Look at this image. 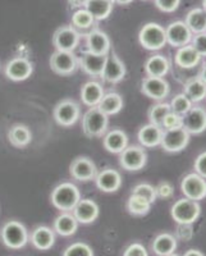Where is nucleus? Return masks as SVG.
<instances>
[{
	"label": "nucleus",
	"instance_id": "1",
	"mask_svg": "<svg viewBox=\"0 0 206 256\" xmlns=\"http://www.w3.org/2000/svg\"><path fill=\"white\" fill-rule=\"evenodd\" d=\"M52 204L62 212H72L73 208L81 200V194L73 184L64 182L58 184L52 192Z\"/></svg>",
	"mask_w": 206,
	"mask_h": 256
},
{
	"label": "nucleus",
	"instance_id": "2",
	"mask_svg": "<svg viewBox=\"0 0 206 256\" xmlns=\"http://www.w3.org/2000/svg\"><path fill=\"white\" fill-rule=\"evenodd\" d=\"M0 237L6 248H13V250L24 248L30 241L26 227L17 220L6 222L0 230Z\"/></svg>",
	"mask_w": 206,
	"mask_h": 256
},
{
	"label": "nucleus",
	"instance_id": "3",
	"mask_svg": "<svg viewBox=\"0 0 206 256\" xmlns=\"http://www.w3.org/2000/svg\"><path fill=\"white\" fill-rule=\"evenodd\" d=\"M109 118L98 106L88 109L82 118V131L88 137H100L106 132Z\"/></svg>",
	"mask_w": 206,
	"mask_h": 256
},
{
	"label": "nucleus",
	"instance_id": "4",
	"mask_svg": "<svg viewBox=\"0 0 206 256\" xmlns=\"http://www.w3.org/2000/svg\"><path fill=\"white\" fill-rule=\"evenodd\" d=\"M170 214L178 224H192L200 216L201 206L198 201L183 198L176 201L170 209Z\"/></svg>",
	"mask_w": 206,
	"mask_h": 256
},
{
	"label": "nucleus",
	"instance_id": "5",
	"mask_svg": "<svg viewBox=\"0 0 206 256\" xmlns=\"http://www.w3.org/2000/svg\"><path fill=\"white\" fill-rule=\"evenodd\" d=\"M140 44L148 50H160L166 46V28L159 24H146L138 34Z\"/></svg>",
	"mask_w": 206,
	"mask_h": 256
},
{
	"label": "nucleus",
	"instance_id": "6",
	"mask_svg": "<svg viewBox=\"0 0 206 256\" xmlns=\"http://www.w3.org/2000/svg\"><path fill=\"white\" fill-rule=\"evenodd\" d=\"M190 142V134L184 128L166 130L162 132V146L168 152H180L187 148Z\"/></svg>",
	"mask_w": 206,
	"mask_h": 256
},
{
	"label": "nucleus",
	"instance_id": "7",
	"mask_svg": "<svg viewBox=\"0 0 206 256\" xmlns=\"http://www.w3.org/2000/svg\"><path fill=\"white\" fill-rule=\"evenodd\" d=\"M180 190L184 198L200 201L206 198V180L198 173H190L180 182Z\"/></svg>",
	"mask_w": 206,
	"mask_h": 256
},
{
	"label": "nucleus",
	"instance_id": "8",
	"mask_svg": "<svg viewBox=\"0 0 206 256\" xmlns=\"http://www.w3.org/2000/svg\"><path fill=\"white\" fill-rule=\"evenodd\" d=\"M50 67L56 74L70 76L78 67V59L73 52H59L56 50L50 58Z\"/></svg>",
	"mask_w": 206,
	"mask_h": 256
},
{
	"label": "nucleus",
	"instance_id": "9",
	"mask_svg": "<svg viewBox=\"0 0 206 256\" xmlns=\"http://www.w3.org/2000/svg\"><path fill=\"white\" fill-rule=\"evenodd\" d=\"M166 44L172 45L173 48H182L191 42L194 34L184 24V20H176L166 27Z\"/></svg>",
	"mask_w": 206,
	"mask_h": 256
},
{
	"label": "nucleus",
	"instance_id": "10",
	"mask_svg": "<svg viewBox=\"0 0 206 256\" xmlns=\"http://www.w3.org/2000/svg\"><path fill=\"white\" fill-rule=\"evenodd\" d=\"M146 155L145 150L141 146H127V148L120 152L119 156V163L126 170H140L146 166Z\"/></svg>",
	"mask_w": 206,
	"mask_h": 256
},
{
	"label": "nucleus",
	"instance_id": "11",
	"mask_svg": "<svg viewBox=\"0 0 206 256\" xmlns=\"http://www.w3.org/2000/svg\"><path fill=\"white\" fill-rule=\"evenodd\" d=\"M80 114H81L80 105L73 100H63L54 109V118L58 124L63 127H70L74 124L78 120Z\"/></svg>",
	"mask_w": 206,
	"mask_h": 256
},
{
	"label": "nucleus",
	"instance_id": "12",
	"mask_svg": "<svg viewBox=\"0 0 206 256\" xmlns=\"http://www.w3.org/2000/svg\"><path fill=\"white\" fill-rule=\"evenodd\" d=\"M78 42L80 34L70 26L60 27L52 36V44L59 52H73Z\"/></svg>",
	"mask_w": 206,
	"mask_h": 256
},
{
	"label": "nucleus",
	"instance_id": "13",
	"mask_svg": "<svg viewBox=\"0 0 206 256\" xmlns=\"http://www.w3.org/2000/svg\"><path fill=\"white\" fill-rule=\"evenodd\" d=\"M34 72L32 63L27 58L24 56H17L9 60L6 66V76L9 80L16 82L24 81L28 78Z\"/></svg>",
	"mask_w": 206,
	"mask_h": 256
},
{
	"label": "nucleus",
	"instance_id": "14",
	"mask_svg": "<svg viewBox=\"0 0 206 256\" xmlns=\"http://www.w3.org/2000/svg\"><path fill=\"white\" fill-rule=\"evenodd\" d=\"M169 84L162 77H146L142 80L141 91L152 100H162L168 96Z\"/></svg>",
	"mask_w": 206,
	"mask_h": 256
},
{
	"label": "nucleus",
	"instance_id": "15",
	"mask_svg": "<svg viewBox=\"0 0 206 256\" xmlns=\"http://www.w3.org/2000/svg\"><path fill=\"white\" fill-rule=\"evenodd\" d=\"M183 128L190 134H200L206 130V110L200 106H192L191 110L183 116Z\"/></svg>",
	"mask_w": 206,
	"mask_h": 256
},
{
	"label": "nucleus",
	"instance_id": "16",
	"mask_svg": "<svg viewBox=\"0 0 206 256\" xmlns=\"http://www.w3.org/2000/svg\"><path fill=\"white\" fill-rule=\"evenodd\" d=\"M70 172L74 180H81V182H88V180H95L96 166L94 164L92 160H90L88 158H77L70 164Z\"/></svg>",
	"mask_w": 206,
	"mask_h": 256
},
{
	"label": "nucleus",
	"instance_id": "17",
	"mask_svg": "<svg viewBox=\"0 0 206 256\" xmlns=\"http://www.w3.org/2000/svg\"><path fill=\"white\" fill-rule=\"evenodd\" d=\"M126 76V66L116 54L106 56L104 70L102 73V78L109 84H116L122 81Z\"/></svg>",
	"mask_w": 206,
	"mask_h": 256
},
{
	"label": "nucleus",
	"instance_id": "18",
	"mask_svg": "<svg viewBox=\"0 0 206 256\" xmlns=\"http://www.w3.org/2000/svg\"><path fill=\"white\" fill-rule=\"evenodd\" d=\"M72 212L78 223L90 224L99 216V205L90 198H82L73 208Z\"/></svg>",
	"mask_w": 206,
	"mask_h": 256
},
{
	"label": "nucleus",
	"instance_id": "19",
	"mask_svg": "<svg viewBox=\"0 0 206 256\" xmlns=\"http://www.w3.org/2000/svg\"><path fill=\"white\" fill-rule=\"evenodd\" d=\"M96 186L102 192H116L122 184V177L116 169H104L95 177Z\"/></svg>",
	"mask_w": 206,
	"mask_h": 256
},
{
	"label": "nucleus",
	"instance_id": "20",
	"mask_svg": "<svg viewBox=\"0 0 206 256\" xmlns=\"http://www.w3.org/2000/svg\"><path fill=\"white\" fill-rule=\"evenodd\" d=\"M106 56H99V54H94L91 52H86L80 62L82 70L88 73V76L100 77L102 70H104Z\"/></svg>",
	"mask_w": 206,
	"mask_h": 256
},
{
	"label": "nucleus",
	"instance_id": "21",
	"mask_svg": "<svg viewBox=\"0 0 206 256\" xmlns=\"http://www.w3.org/2000/svg\"><path fill=\"white\" fill-rule=\"evenodd\" d=\"M31 244L40 251H48L56 244V234L49 227L40 226L36 227L31 233Z\"/></svg>",
	"mask_w": 206,
	"mask_h": 256
},
{
	"label": "nucleus",
	"instance_id": "22",
	"mask_svg": "<svg viewBox=\"0 0 206 256\" xmlns=\"http://www.w3.org/2000/svg\"><path fill=\"white\" fill-rule=\"evenodd\" d=\"M86 40H88V52L99 54V56H108V52L110 50V40L105 32L94 30L88 34Z\"/></svg>",
	"mask_w": 206,
	"mask_h": 256
},
{
	"label": "nucleus",
	"instance_id": "23",
	"mask_svg": "<svg viewBox=\"0 0 206 256\" xmlns=\"http://www.w3.org/2000/svg\"><path fill=\"white\" fill-rule=\"evenodd\" d=\"M162 128L156 124L148 123V124L144 126L138 131V141L144 148H155L162 144Z\"/></svg>",
	"mask_w": 206,
	"mask_h": 256
},
{
	"label": "nucleus",
	"instance_id": "24",
	"mask_svg": "<svg viewBox=\"0 0 206 256\" xmlns=\"http://www.w3.org/2000/svg\"><path fill=\"white\" fill-rule=\"evenodd\" d=\"M104 90L99 82L88 81L82 86L81 88V100L84 105H88L90 108L98 106L99 102H102L104 96Z\"/></svg>",
	"mask_w": 206,
	"mask_h": 256
},
{
	"label": "nucleus",
	"instance_id": "25",
	"mask_svg": "<svg viewBox=\"0 0 206 256\" xmlns=\"http://www.w3.org/2000/svg\"><path fill=\"white\" fill-rule=\"evenodd\" d=\"M201 60V56L196 50L194 49L191 44L184 45L182 48H178L177 52H176L174 62L178 67L184 68V70H190V68L196 67Z\"/></svg>",
	"mask_w": 206,
	"mask_h": 256
},
{
	"label": "nucleus",
	"instance_id": "26",
	"mask_svg": "<svg viewBox=\"0 0 206 256\" xmlns=\"http://www.w3.org/2000/svg\"><path fill=\"white\" fill-rule=\"evenodd\" d=\"M104 148H106L109 152L113 154H120L128 146V137L120 130H113V131L108 132L104 136Z\"/></svg>",
	"mask_w": 206,
	"mask_h": 256
},
{
	"label": "nucleus",
	"instance_id": "27",
	"mask_svg": "<svg viewBox=\"0 0 206 256\" xmlns=\"http://www.w3.org/2000/svg\"><path fill=\"white\" fill-rule=\"evenodd\" d=\"M84 9L94 17V20H106L113 10V0H88Z\"/></svg>",
	"mask_w": 206,
	"mask_h": 256
},
{
	"label": "nucleus",
	"instance_id": "28",
	"mask_svg": "<svg viewBox=\"0 0 206 256\" xmlns=\"http://www.w3.org/2000/svg\"><path fill=\"white\" fill-rule=\"evenodd\" d=\"M77 228H78L77 219L74 218L73 214H70L67 212L56 216V219L54 220V230L63 237H70L74 234L77 232Z\"/></svg>",
	"mask_w": 206,
	"mask_h": 256
},
{
	"label": "nucleus",
	"instance_id": "29",
	"mask_svg": "<svg viewBox=\"0 0 206 256\" xmlns=\"http://www.w3.org/2000/svg\"><path fill=\"white\" fill-rule=\"evenodd\" d=\"M169 62L164 56H152L146 60L145 72L148 77H164L169 72Z\"/></svg>",
	"mask_w": 206,
	"mask_h": 256
},
{
	"label": "nucleus",
	"instance_id": "30",
	"mask_svg": "<svg viewBox=\"0 0 206 256\" xmlns=\"http://www.w3.org/2000/svg\"><path fill=\"white\" fill-rule=\"evenodd\" d=\"M177 248V238L169 233H162L152 242V250L158 256H166L173 254Z\"/></svg>",
	"mask_w": 206,
	"mask_h": 256
},
{
	"label": "nucleus",
	"instance_id": "31",
	"mask_svg": "<svg viewBox=\"0 0 206 256\" xmlns=\"http://www.w3.org/2000/svg\"><path fill=\"white\" fill-rule=\"evenodd\" d=\"M184 24L194 35L206 32V12L202 8H194L186 14Z\"/></svg>",
	"mask_w": 206,
	"mask_h": 256
},
{
	"label": "nucleus",
	"instance_id": "32",
	"mask_svg": "<svg viewBox=\"0 0 206 256\" xmlns=\"http://www.w3.org/2000/svg\"><path fill=\"white\" fill-rule=\"evenodd\" d=\"M98 108L104 114L109 116H114V114L119 113L123 108V99L122 96L116 92H109L106 95L102 96V102H99Z\"/></svg>",
	"mask_w": 206,
	"mask_h": 256
},
{
	"label": "nucleus",
	"instance_id": "33",
	"mask_svg": "<svg viewBox=\"0 0 206 256\" xmlns=\"http://www.w3.org/2000/svg\"><path fill=\"white\" fill-rule=\"evenodd\" d=\"M8 138L9 142L16 148H24L31 142L32 134L26 126L16 124L9 130Z\"/></svg>",
	"mask_w": 206,
	"mask_h": 256
},
{
	"label": "nucleus",
	"instance_id": "34",
	"mask_svg": "<svg viewBox=\"0 0 206 256\" xmlns=\"http://www.w3.org/2000/svg\"><path fill=\"white\" fill-rule=\"evenodd\" d=\"M192 102H200L206 98V84L200 78H192L184 84V92Z\"/></svg>",
	"mask_w": 206,
	"mask_h": 256
},
{
	"label": "nucleus",
	"instance_id": "35",
	"mask_svg": "<svg viewBox=\"0 0 206 256\" xmlns=\"http://www.w3.org/2000/svg\"><path fill=\"white\" fill-rule=\"evenodd\" d=\"M151 205L148 201H146L145 198H140V196L131 195L127 201V209L128 212H131L132 216H146L148 212H150Z\"/></svg>",
	"mask_w": 206,
	"mask_h": 256
},
{
	"label": "nucleus",
	"instance_id": "36",
	"mask_svg": "<svg viewBox=\"0 0 206 256\" xmlns=\"http://www.w3.org/2000/svg\"><path fill=\"white\" fill-rule=\"evenodd\" d=\"M170 105L166 104V102H159V104L152 105L150 110H148V120H150V123L162 127V120L166 116V114L170 113Z\"/></svg>",
	"mask_w": 206,
	"mask_h": 256
},
{
	"label": "nucleus",
	"instance_id": "37",
	"mask_svg": "<svg viewBox=\"0 0 206 256\" xmlns=\"http://www.w3.org/2000/svg\"><path fill=\"white\" fill-rule=\"evenodd\" d=\"M170 110L180 116H184L188 113L192 108V102L186 96V94H178L170 102Z\"/></svg>",
	"mask_w": 206,
	"mask_h": 256
},
{
	"label": "nucleus",
	"instance_id": "38",
	"mask_svg": "<svg viewBox=\"0 0 206 256\" xmlns=\"http://www.w3.org/2000/svg\"><path fill=\"white\" fill-rule=\"evenodd\" d=\"M131 195L140 196V198H145L146 201H148L150 204H154L155 200H156V191H155V187L151 186L148 184H140L137 186L134 187Z\"/></svg>",
	"mask_w": 206,
	"mask_h": 256
},
{
	"label": "nucleus",
	"instance_id": "39",
	"mask_svg": "<svg viewBox=\"0 0 206 256\" xmlns=\"http://www.w3.org/2000/svg\"><path fill=\"white\" fill-rule=\"evenodd\" d=\"M63 256H94V251L88 244L76 242L64 250Z\"/></svg>",
	"mask_w": 206,
	"mask_h": 256
},
{
	"label": "nucleus",
	"instance_id": "40",
	"mask_svg": "<svg viewBox=\"0 0 206 256\" xmlns=\"http://www.w3.org/2000/svg\"><path fill=\"white\" fill-rule=\"evenodd\" d=\"M94 17L86 9H80L72 16V24L78 28H88L94 24Z\"/></svg>",
	"mask_w": 206,
	"mask_h": 256
},
{
	"label": "nucleus",
	"instance_id": "41",
	"mask_svg": "<svg viewBox=\"0 0 206 256\" xmlns=\"http://www.w3.org/2000/svg\"><path fill=\"white\" fill-rule=\"evenodd\" d=\"M162 128L166 130H176V128H183V116L180 114H176L173 112L166 114V116L162 120Z\"/></svg>",
	"mask_w": 206,
	"mask_h": 256
},
{
	"label": "nucleus",
	"instance_id": "42",
	"mask_svg": "<svg viewBox=\"0 0 206 256\" xmlns=\"http://www.w3.org/2000/svg\"><path fill=\"white\" fill-rule=\"evenodd\" d=\"M192 46L196 52L200 54V56H206V32L202 34H196L194 36H192Z\"/></svg>",
	"mask_w": 206,
	"mask_h": 256
},
{
	"label": "nucleus",
	"instance_id": "43",
	"mask_svg": "<svg viewBox=\"0 0 206 256\" xmlns=\"http://www.w3.org/2000/svg\"><path fill=\"white\" fill-rule=\"evenodd\" d=\"M154 2L156 8L166 13L174 12L180 4V0H154Z\"/></svg>",
	"mask_w": 206,
	"mask_h": 256
},
{
	"label": "nucleus",
	"instance_id": "44",
	"mask_svg": "<svg viewBox=\"0 0 206 256\" xmlns=\"http://www.w3.org/2000/svg\"><path fill=\"white\" fill-rule=\"evenodd\" d=\"M155 191H156V198H170L174 194V188L169 182L164 180V182H160L156 187H155Z\"/></svg>",
	"mask_w": 206,
	"mask_h": 256
},
{
	"label": "nucleus",
	"instance_id": "45",
	"mask_svg": "<svg viewBox=\"0 0 206 256\" xmlns=\"http://www.w3.org/2000/svg\"><path fill=\"white\" fill-rule=\"evenodd\" d=\"M123 256H148V254L144 244L134 242L126 248Z\"/></svg>",
	"mask_w": 206,
	"mask_h": 256
},
{
	"label": "nucleus",
	"instance_id": "46",
	"mask_svg": "<svg viewBox=\"0 0 206 256\" xmlns=\"http://www.w3.org/2000/svg\"><path fill=\"white\" fill-rule=\"evenodd\" d=\"M194 170L198 176L206 180V152H201L194 160Z\"/></svg>",
	"mask_w": 206,
	"mask_h": 256
},
{
	"label": "nucleus",
	"instance_id": "47",
	"mask_svg": "<svg viewBox=\"0 0 206 256\" xmlns=\"http://www.w3.org/2000/svg\"><path fill=\"white\" fill-rule=\"evenodd\" d=\"M192 224H180V227L177 230L178 238L183 240V241H190L194 237V230H192Z\"/></svg>",
	"mask_w": 206,
	"mask_h": 256
},
{
	"label": "nucleus",
	"instance_id": "48",
	"mask_svg": "<svg viewBox=\"0 0 206 256\" xmlns=\"http://www.w3.org/2000/svg\"><path fill=\"white\" fill-rule=\"evenodd\" d=\"M183 256H205V255H204V254L201 252V251L194 250V248H191V250L186 251V252H184V255H183Z\"/></svg>",
	"mask_w": 206,
	"mask_h": 256
},
{
	"label": "nucleus",
	"instance_id": "49",
	"mask_svg": "<svg viewBox=\"0 0 206 256\" xmlns=\"http://www.w3.org/2000/svg\"><path fill=\"white\" fill-rule=\"evenodd\" d=\"M70 4H73V6H84L88 3V0H68Z\"/></svg>",
	"mask_w": 206,
	"mask_h": 256
},
{
	"label": "nucleus",
	"instance_id": "50",
	"mask_svg": "<svg viewBox=\"0 0 206 256\" xmlns=\"http://www.w3.org/2000/svg\"><path fill=\"white\" fill-rule=\"evenodd\" d=\"M198 78H200L201 81L205 82V84H206V66H204V68H202V70H201L200 76H198Z\"/></svg>",
	"mask_w": 206,
	"mask_h": 256
},
{
	"label": "nucleus",
	"instance_id": "51",
	"mask_svg": "<svg viewBox=\"0 0 206 256\" xmlns=\"http://www.w3.org/2000/svg\"><path fill=\"white\" fill-rule=\"evenodd\" d=\"M134 0H113V3H118L120 6H126V4H130L132 3Z\"/></svg>",
	"mask_w": 206,
	"mask_h": 256
},
{
	"label": "nucleus",
	"instance_id": "52",
	"mask_svg": "<svg viewBox=\"0 0 206 256\" xmlns=\"http://www.w3.org/2000/svg\"><path fill=\"white\" fill-rule=\"evenodd\" d=\"M202 9L206 12V0H202Z\"/></svg>",
	"mask_w": 206,
	"mask_h": 256
},
{
	"label": "nucleus",
	"instance_id": "53",
	"mask_svg": "<svg viewBox=\"0 0 206 256\" xmlns=\"http://www.w3.org/2000/svg\"><path fill=\"white\" fill-rule=\"evenodd\" d=\"M166 256H180V255H177V254L173 252V254H170V255H166Z\"/></svg>",
	"mask_w": 206,
	"mask_h": 256
},
{
	"label": "nucleus",
	"instance_id": "54",
	"mask_svg": "<svg viewBox=\"0 0 206 256\" xmlns=\"http://www.w3.org/2000/svg\"><path fill=\"white\" fill-rule=\"evenodd\" d=\"M201 2H202V0H201Z\"/></svg>",
	"mask_w": 206,
	"mask_h": 256
}]
</instances>
